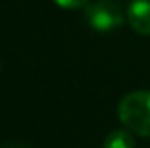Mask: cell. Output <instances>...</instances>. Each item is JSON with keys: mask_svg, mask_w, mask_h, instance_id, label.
Listing matches in <instances>:
<instances>
[{"mask_svg": "<svg viewBox=\"0 0 150 148\" xmlns=\"http://www.w3.org/2000/svg\"><path fill=\"white\" fill-rule=\"evenodd\" d=\"M120 122L134 134L150 138V91H134L119 103Z\"/></svg>", "mask_w": 150, "mask_h": 148, "instance_id": "1", "label": "cell"}, {"mask_svg": "<svg viewBox=\"0 0 150 148\" xmlns=\"http://www.w3.org/2000/svg\"><path fill=\"white\" fill-rule=\"evenodd\" d=\"M86 18H87V23L96 32H101V33L112 32L122 25L120 9L108 0H98L89 4L86 7Z\"/></svg>", "mask_w": 150, "mask_h": 148, "instance_id": "2", "label": "cell"}, {"mask_svg": "<svg viewBox=\"0 0 150 148\" xmlns=\"http://www.w3.org/2000/svg\"><path fill=\"white\" fill-rule=\"evenodd\" d=\"M133 30L140 35H150V0H134L127 9Z\"/></svg>", "mask_w": 150, "mask_h": 148, "instance_id": "3", "label": "cell"}, {"mask_svg": "<svg viewBox=\"0 0 150 148\" xmlns=\"http://www.w3.org/2000/svg\"><path fill=\"white\" fill-rule=\"evenodd\" d=\"M103 148H134V140L129 131L115 129L105 138Z\"/></svg>", "mask_w": 150, "mask_h": 148, "instance_id": "4", "label": "cell"}, {"mask_svg": "<svg viewBox=\"0 0 150 148\" xmlns=\"http://www.w3.org/2000/svg\"><path fill=\"white\" fill-rule=\"evenodd\" d=\"M54 2L63 9H79V7H86L89 0H54Z\"/></svg>", "mask_w": 150, "mask_h": 148, "instance_id": "5", "label": "cell"}, {"mask_svg": "<svg viewBox=\"0 0 150 148\" xmlns=\"http://www.w3.org/2000/svg\"><path fill=\"white\" fill-rule=\"evenodd\" d=\"M7 148H18V147H7Z\"/></svg>", "mask_w": 150, "mask_h": 148, "instance_id": "6", "label": "cell"}]
</instances>
